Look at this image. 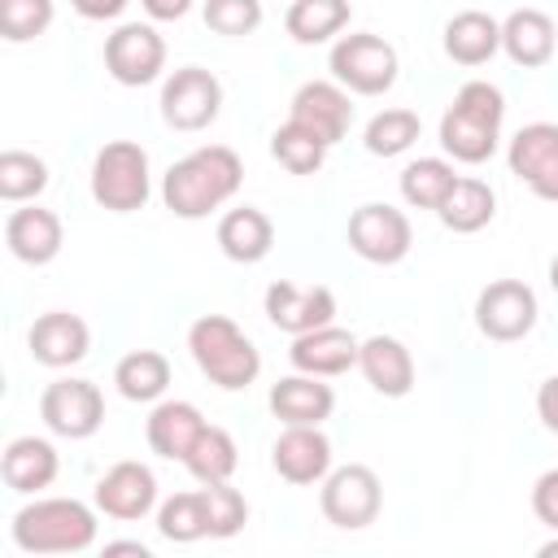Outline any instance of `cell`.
Segmentation results:
<instances>
[{
    "label": "cell",
    "mask_w": 558,
    "mask_h": 558,
    "mask_svg": "<svg viewBox=\"0 0 558 558\" xmlns=\"http://www.w3.org/2000/svg\"><path fill=\"white\" fill-rule=\"evenodd\" d=\"M240 179H244L240 153L227 144H205L166 170L161 201L174 218H205L240 192Z\"/></svg>",
    "instance_id": "6da1fadb"
},
{
    "label": "cell",
    "mask_w": 558,
    "mask_h": 558,
    "mask_svg": "<svg viewBox=\"0 0 558 558\" xmlns=\"http://www.w3.org/2000/svg\"><path fill=\"white\" fill-rule=\"evenodd\" d=\"M501 113L506 100L488 78H471L458 87L453 105L440 118V148L462 161V166H480L497 153V135H501Z\"/></svg>",
    "instance_id": "7a4b0ae2"
},
{
    "label": "cell",
    "mask_w": 558,
    "mask_h": 558,
    "mask_svg": "<svg viewBox=\"0 0 558 558\" xmlns=\"http://www.w3.org/2000/svg\"><path fill=\"white\" fill-rule=\"evenodd\" d=\"M187 349L201 366V375L218 388H248L262 371V353L257 344L235 327V318L227 314H201L187 327Z\"/></svg>",
    "instance_id": "3957f363"
},
{
    "label": "cell",
    "mask_w": 558,
    "mask_h": 558,
    "mask_svg": "<svg viewBox=\"0 0 558 558\" xmlns=\"http://www.w3.org/2000/svg\"><path fill=\"white\" fill-rule=\"evenodd\" d=\"M13 541L26 554H78L96 541V514L74 497H44L13 514Z\"/></svg>",
    "instance_id": "277c9868"
},
{
    "label": "cell",
    "mask_w": 558,
    "mask_h": 558,
    "mask_svg": "<svg viewBox=\"0 0 558 558\" xmlns=\"http://www.w3.org/2000/svg\"><path fill=\"white\" fill-rule=\"evenodd\" d=\"M148 153L135 140H109L92 161V196L109 214H135L148 201Z\"/></svg>",
    "instance_id": "5b68a950"
},
{
    "label": "cell",
    "mask_w": 558,
    "mask_h": 558,
    "mask_svg": "<svg viewBox=\"0 0 558 558\" xmlns=\"http://www.w3.org/2000/svg\"><path fill=\"white\" fill-rule=\"evenodd\" d=\"M327 65H331V78L353 96H384L397 83V48L375 31L336 39Z\"/></svg>",
    "instance_id": "8992f818"
},
{
    "label": "cell",
    "mask_w": 558,
    "mask_h": 558,
    "mask_svg": "<svg viewBox=\"0 0 558 558\" xmlns=\"http://www.w3.org/2000/svg\"><path fill=\"white\" fill-rule=\"evenodd\" d=\"M318 506H323L327 523L353 532V527L375 523V514L384 506V484H379V475L366 462H344V466H336V471L323 475Z\"/></svg>",
    "instance_id": "52a82bcc"
},
{
    "label": "cell",
    "mask_w": 558,
    "mask_h": 558,
    "mask_svg": "<svg viewBox=\"0 0 558 558\" xmlns=\"http://www.w3.org/2000/svg\"><path fill=\"white\" fill-rule=\"evenodd\" d=\"M222 109V83L205 65H179L161 83V118L174 131H205Z\"/></svg>",
    "instance_id": "ba28073f"
},
{
    "label": "cell",
    "mask_w": 558,
    "mask_h": 558,
    "mask_svg": "<svg viewBox=\"0 0 558 558\" xmlns=\"http://www.w3.org/2000/svg\"><path fill=\"white\" fill-rule=\"evenodd\" d=\"M414 244V231H410V218L384 201H371V205H357L349 214V248L375 266H397Z\"/></svg>",
    "instance_id": "9c48e42d"
},
{
    "label": "cell",
    "mask_w": 558,
    "mask_h": 558,
    "mask_svg": "<svg viewBox=\"0 0 558 558\" xmlns=\"http://www.w3.org/2000/svg\"><path fill=\"white\" fill-rule=\"evenodd\" d=\"M475 327L497 344L523 340L536 327V292L523 279L484 283L480 296H475Z\"/></svg>",
    "instance_id": "30bf717a"
},
{
    "label": "cell",
    "mask_w": 558,
    "mask_h": 558,
    "mask_svg": "<svg viewBox=\"0 0 558 558\" xmlns=\"http://www.w3.org/2000/svg\"><path fill=\"white\" fill-rule=\"evenodd\" d=\"M39 418L65 440H83L105 423V397L92 379H52L39 397Z\"/></svg>",
    "instance_id": "8fae6325"
},
{
    "label": "cell",
    "mask_w": 558,
    "mask_h": 558,
    "mask_svg": "<svg viewBox=\"0 0 558 558\" xmlns=\"http://www.w3.org/2000/svg\"><path fill=\"white\" fill-rule=\"evenodd\" d=\"M105 70L122 87H144L166 70V39L148 22H122L105 39Z\"/></svg>",
    "instance_id": "7c38bea8"
},
{
    "label": "cell",
    "mask_w": 558,
    "mask_h": 558,
    "mask_svg": "<svg viewBox=\"0 0 558 558\" xmlns=\"http://www.w3.org/2000/svg\"><path fill=\"white\" fill-rule=\"evenodd\" d=\"M262 305H266V318H270L279 331H288V336L327 327V323L336 318V296H331V288H323V283L301 288V283H292V279H275V283L266 288V301H262Z\"/></svg>",
    "instance_id": "4fadbf2b"
},
{
    "label": "cell",
    "mask_w": 558,
    "mask_h": 558,
    "mask_svg": "<svg viewBox=\"0 0 558 558\" xmlns=\"http://www.w3.org/2000/svg\"><path fill=\"white\" fill-rule=\"evenodd\" d=\"M270 462L288 484H318L331 471V440L318 423H288L270 445Z\"/></svg>",
    "instance_id": "5bb4252c"
},
{
    "label": "cell",
    "mask_w": 558,
    "mask_h": 558,
    "mask_svg": "<svg viewBox=\"0 0 558 558\" xmlns=\"http://www.w3.org/2000/svg\"><path fill=\"white\" fill-rule=\"evenodd\" d=\"M288 118L310 126L318 140L327 144H340L349 122H353V105H349V92L340 83H327V78H314V83H301L292 105H288Z\"/></svg>",
    "instance_id": "9a60e30c"
},
{
    "label": "cell",
    "mask_w": 558,
    "mask_h": 558,
    "mask_svg": "<svg viewBox=\"0 0 558 558\" xmlns=\"http://www.w3.org/2000/svg\"><path fill=\"white\" fill-rule=\"evenodd\" d=\"M96 506L109 514V519H144L153 506H157V480L144 462H113L100 480H96Z\"/></svg>",
    "instance_id": "2e32d148"
},
{
    "label": "cell",
    "mask_w": 558,
    "mask_h": 558,
    "mask_svg": "<svg viewBox=\"0 0 558 558\" xmlns=\"http://www.w3.org/2000/svg\"><path fill=\"white\" fill-rule=\"evenodd\" d=\"M26 344H31V357H35V362L61 371V366H74V362L87 357L92 331H87V323H83L78 314H70V310H48V314H39V318L31 323Z\"/></svg>",
    "instance_id": "e0dca14e"
},
{
    "label": "cell",
    "mask_w": 558,
    "mask_h": 558,
    "mask_svg": "<svg viewBox=\"0 0 558 558\" xmlns=\"http://www.w3.org/2000/svg\"><path fill=\"white\" fill-rule=\"evenodd\" d=\"M357 336L353 331H344V327H336V323H327V327H314V331H301V336H292V349H288V357H292V366L296 371H305V375H344L349 366H357Z\"/></svg>",
    "instance_id": "ac0fdd59"
},
{
    "label": "cell",
    "mask_w": 558,
    "mask_h": 558,
    "mask_svg": "<svg viewBox=\"0 0 558 558\" xmlns=\"http://www.w3.org/2000/svg\"><path fill=\"white\" fill-rule=\"evenodd\" d=\"M61 235H65L61 231V218L52 209H44V205H22V209H13L4 218V244L26 266L52 262L61 253Z\"/></svg>",
    "instance_id": "d6986e66"
},
{
    "label": "cell",
    "mask_w": 558,
    "mask_h": 558,
    "mask_svg": "<svg viewBox=\"0 0 558 558\" xmlns=\"http://www.w3.org/2000/svg\"><path fill=\"white\" fill-rule=\"evenodd\" d=\"M336 410V392L331 384H323V375H283L270 384V414L288 427V423H323Z\"/></svg>",
    "instance_id": "ffe728a7"
},
{
    "label": "cell",
    "mask_w": 558,
    "mask_h": 558,
    "mask_svg": "<svg viewBox=\"0 0 558 558\" xmlns=\"http://www.w3.org/2000/svg\"><path fill=\"white\" fill-rule=\"evenodd\" d=\"M357 366L379 397H405L414 388V357L397 336H371L357 349Z\"/></svg>",
    "instance_id": "44dd1931"
},
{
    "label": "cell",
    "mask_w": 558,
    "mask_h": 558,
    "mask_svg": "<svg viewBox=\"0 0 558 558\" xmlns=\"http://www.w3.org/2000/svg\"><path fill=\"white\" fill-rule=\"evenodd\" d=\"M201 427H205V414L192 401H157L148 423H144V436H148V449L157 458H170V462L179 458L183 462L187 449L196 445Z\"/></svg>",
    "instance_id": "7402d4cb"
},
{
    "label": "cell",
    "mask_w": 558,
    "mask_h": 558,
    "mask_svg": "<svg viewBox=\"0 0 558 558\" xmlns=\"http://www.w3.org/2000/svg\"><path fill=\"white\" fill-rule=\"evenodd\" d=\"M554 39H558V22L549 13H541V9H514L501 22V48L523 70L545 65L554 57Z\"/></svg>",
    "instance_id": "603a6c76"
},
{
    "label": "cell",
    "mask_w": 558,
    "mask_h": 558,
    "mask_svg": "<svg viewBox=\"0 0 558 558\" xmlns=\"http://www.w3.org/2000/svg\"><path fill=\"white\" fill-rule=\"evenodd\" d=\"M270 244H275V222L257 205H235V209H227L218 218V248L231 262L253 266V262H262L270 253Z\"/></svg>",
    "instance_id": "cb8c5ba5"
},
{
    "label": "cell",
    "mask_w": 558,
    "mask_h": 558,
    "mask_svg": "<svg viewBox=\"0 0 558 558\" xmlns=\"http://www.w3.org/2000/svg\"><path fill=\"white\" fill-rule=\"evenodd\" d=\"M0 480L13 493H39L57 480V449L44 436H17L0 453Z\"/></svg>",
    "instance_id": "d4e9b609"
},
{
    "label": "cell",
    "mask_w": 558,
    "mask_h": 558,
    "mask_svg": "<svg viewBox=\"0 0 558 558\" xmlns=\"http://www.w3.org/2000/svg\"><path fill=\"white\" fill-rule=\"evenodd\" d=\"M501 48V22L484 9H462L445 22V52L458 65H484Z\"/></svg>",
    "instance_id": "484cf974"
},
{
    "label": "cell",
    "mask_w": 558,
    "mask_h": 558,
    "mask_svg": "<svg viewBox=\"0 0 558 558\" xmlns=\"http://www.w3.org/2000/svg\"><path fill=\"white\" fill-rule=\"evenodd\" d=\"M440 222L458 235H471V231H484L497 214V196L484 179H471V174H458V183L449 187V196L440 201Z\"/></svg>",
    "instance_id": "4316f807"
},
{
    "label": "cell",
    "mask_w": 558,
    "mask_h": 558,
    "mask_svg": "<svg viewBox=\"0 0 558 558\" xmlns=\"http://www.w3.org/2000/svg\"><path fill=\"white\" fill-rule=\"evenodd\" d=\"M113 384L126 401H157L170 388V357L157 349H131L118 357Z\"/></svg>",
    "instance_id": "83f0119b"
},
{
    "label": "cell",
    "mask_w": 558,
    "mask_h": 558,
    "mask_svg": "<svg viewBox=\"0 0 558 558\" xmlns=\"http://www.w3.org/2000/svg\"><path fill=\"white\" fill-rule=\"evenodd\" d=\"M349 0H292L283 13V26L296 44H327L349 26Z\"/></svg>",
    "instance_id": "f1b7e54d"
},
{
    "label": "cell",
    "mask_w": 558,
    "mask_h": 558,
    "mask_svg": "<svg viewBox=\"0 0 558 558\" xmlns=\"http://www.w3.org/2000/svg\"><path fill=\"white\" fill-rule=\"evenodd\" d=\"M235 462H240V449H235L231 432L218 427V423H205L201 436H196V445H192L187 458H183V466H187L201 484H222V480H231Z\"/></svg>",
    "instance_id": "f546056e"
},
{
    "label": "cell",
    "mask_w": 558,
    "mask_h": 558,
    "mask_svg": "<svg viewBox=\"0 0 558 558\" xmlns=\"http://www.w3.org/2000/svg\"><path fill=\"white\" fill-rule=\"evenodd\" d=\"M327 140H318L310 126H301V122H283L275 135H270V153H275V161L288 170V174H314V170H323V161H327Z\"/></svg>",
    "instance_id": "4dcf8cb0"
},
{
    "label": "cell",
    "mask_w": 558,
    "mask_h": 558,
    "mask_svg": "<svg viewBox=\"0 0 558 558\" xmlns=\"http://www.w3.org/2000/svg\"><path fill=\"white\" fill-rule=\"evenodd\" d=\"M453 183H458V174L445 157H418L401 170V196L414 209H440V201L449 196Z\"/></svg>",
    "instance_id": "1f68e13d"
},
{
    "label": "cell",
    "mask_w": 558,
    "mask_h": 558,
    "mask_svg": "<svg viewBox=\"0 0 558 558\" xmlns=\"http://www.w3.org/2000/svg\"><path fill=\"white\" fill-rule=\"evenodd\" d=\"M157 527H161L166 541H179V545L209 536V501H205V488L166 497L161 510H157Z\"/></svg>",
    "instance_id": "d6a6232c"
},
{
    "label": "cell",
    "mask_w": 558,
    "mask_h": 558,
    "mask_svg": "<svg viewBox=\"0 0 558 558\" xmlns=\"http://www.w3.org/2000/svg\"><path fill=\"white\" fill-rule=\"evenodd\" d=\"M418 131H423L418 113L397 105V109H379V113L366 122L362 144H366V153H375V157H397V153H405V148L418 140Z\"/></svg>",
    "instance_id": "836d02e7"
},
{
    "label": "cell",
    "mask_w": 558,
    "mask_h": 558,
    "mask_svg": "<svg viewBox=\"0 0 558 558\" xmlns=\"http://www.w3.org/2000/svg\"><path fill=\"white\" fill-rule=\"evenodd\" d=\"M44 187H48V166H44V157H35V153H26V148H4V153H0V196H4V201L26 205V201H35Z\"/></svg>",
    "instance_id": "e575fe53"
},
{
    "label": "cell",
    "mask_w": 558,
    "mask_h": 558,
    "mask_svg": "<svg viewBox=\"0 0 558 558\" xmlns=\"http://www.w3.org/2000/svg\"><path fill=\"white\" fill-rule=\"evenodd\" d=\"M549 157H558V122H527L510 140V157L506 161H510V174L527 183Z\"/></svg>",
    "instance_id": "d590c367"
},
{
    "label": "cell",
    "mask_w": 558,
    "mask_h": 558,
    "mask_svg": "<svg viewBox=\"0 0 558 558\" xmlns=\"http://www.w3.org/2000/svg\"><path fill=\"white\" fill-rule=\"evenodd\" d=\"M52 26V0H0V35L26 44Z\"/></svg>",
    "instance_id": "8d00e7d4"
},
{
    "label": "cell",
    "mask_w": 558,
    "mask_h": 558,
    "mask_svg": "<svg viewBox=\"0 0 558 558\" xmlns=\"http://www.w3.org/2000/svg\"><path fill=\"white\" fill-rule=\"evenodd\" d=\"M205 501H209V536H235L248 523V501L240 488H231V480L222 484H205Z\"/></svg>",
    "instance_id": "74e56055"
},
{
    "label": "cell",
    "mask_w": 558,
    "mask_h": 558,
    "mask_svg": "<svg viewBox=\"0 0 558 558\" xmlns=\"http://www.w3.org/2000/svg\"><path fill=\"white\" fill-rule=\"evenodd\" d=\"M205 26L227 39L253 35L262 26V0H205Z\"/></svg>",
    "instance_id": "f35d334b"
},
{
    "label": "cell",
    "mask_w": 558,
    "mask_h": 558,
    "mask_svg": "<svg viewBox=\"0 0 558 558\" xmlns=\"http://www.w3.org/2000/svg\"><path fill=\"white\" fill-rule=\"evenodd\" d=\"M532 510H536V519L545 527L558 532V466L545 471V475H536V484H532Z\"/></svg>",
    "instance_id": "ab89813d"
},
{
    "label": "cell",
    "mask_w": 558,
    "mask_h": 558,
    "mask_svg": "<svg viewBox=\"0 0 558 558\" xmlns=\"http://www.w3.org/2000/svg\"><path fill=\"white\" fill-rule=\"evenodd\" d=\"M536 414H541V423L554 432L558 427V375H549L545 384H541V392H536Z\"/></svg>",
    "instance_id": "60d3db41"
},
{
    "label": "cell",
    "mask_w": 558,
    "mask_h": 558,
    "mask_svg": "<svg viewBox=\"0 0 558 558\" xmlns=\"http://www.w3.org/2000/svg\"><path fill=\"white\" fill-rule=\"evenodd\" d=\"M527 187H532L541 201H558V157H549V161L527 179Z\"/></svg>",
    "instance_id": "b9f144b4"
},
{
    "label": "cell",
    "mask_w": 558,
    "mask_h": 558,
    "mask_svg": "<svg viewBox=\"0 0 558 558\" xmlns=\"http://www.w3.org/2000/svg\"><path fill=\"white\" fill-rule=\"evenodd\" d=\"M140 4H144V13L153 22H179L192 9V0H140Z\"/></svg>",
    "instance_id": "7bdbcfd3"
},
{
    "label": "cell",
    "mask_w": 558,
    "mask_h": 558,
    "mask_svg": "<svg viewBox=\"0 0 558 558\" xmlns=\"http://www.w3.org/2000/svg\"><path fill=\"white\" fill-rule=\"evenodd\" d=\"M83 17H92V22H105V17H118L122 9H126V0H70Z\"/></svg>",
    "instance_id": "ee69618b"
},
{
    "label": "cell",
    "mask_w": 558,
    "mask_h": 558,
    "mask_svg": "<svg viewBox=\"0 0 558 558\" xmlns=\"http://www.w3.org/2000/svg\"><path fill=\"white\" fill-rule=\"evenodd\" d=\"M105 558H148V545H140V541H109Z\"/></svg>",
    "instance_id": "f6af8a7d"
},
{
    "label": "cell",
    "mask_w": 558,
    "mask_h": 558,
    "mask_svg": "<svg viewBox=\"0 0 558 558\" xmlns=\"http://www.w3.org/2000/svg\"><path fill=\"white\" fill-rule=\"evenodd\" d=\"M536 554H541V558H558V536H554V541H545Z\"/></svg>",
    "instance_id": "bcb514c9"
},
{
    "label": "cell",
    "mask_w": 558,
    "mask_h": 558,
    "mask_svg": "<svg viewBox=\"0 0 558 558\" xmlns=\"http://www.w3.org/2000/svg\"><path fill=\"white\" fill-rule=\"evenodd\" d=\"M549 288L558 292V253H554V262H549Z\"/></svg>",
    "instance_id": "7dc6e473"
},
{
    "label": "cell",
    "mask_w": 558,
    "mask_h": 558,
    "mask_svg": "<svg viewBox=\"0 0 558 558\" xmlns=\"http://www.w3.org/2000/svg\"><path fill=\"white\" fill-rule=\"evenodd\" d=\"M554 436H558V427H554Z\"/></svg>",
    "instance_id": "c3c4849f"
}]
</instances>
